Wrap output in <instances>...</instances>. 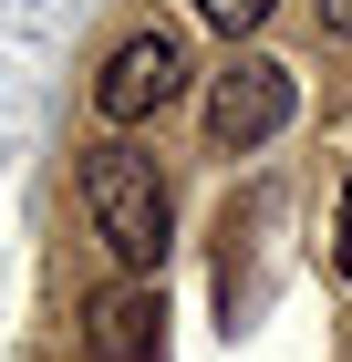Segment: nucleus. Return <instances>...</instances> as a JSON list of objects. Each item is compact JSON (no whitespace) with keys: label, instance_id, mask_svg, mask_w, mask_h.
Instances as JSON below:
<instances>
[{"label":"nucleus","instance_id":"20e7f679","mask_svg":"<svg viewBox=\"0 0 352 362\" xmlns=\"http://www.w3.org/2000/svg\"><path fill=\"white\" fill-rule=\"evenodd\" d=\"M83 362H166V290L114 279L83 300Z\"/></svg>","mask_w":352,"mask_h":362},{"label":"nucleus","instance_id":"0eeeda50","mask_svg":"<svg viewBox=\"0 0 352 362\" xmlns=\"http://www.w3.org/2000/svg\"><path fill=\"white\" fill-rule=\"evenodd\" d=\"M311 31L322 42H352V0H311Z\"/></svg>","mask_w":352,"mask_h":362},{"label":"nucleus","instance_id":"f257e3e1","mask_svg":"<svg viewBox=\"0 0 352 362\" xmlns=\"http://www.w3.org/2000/svg\"><path fill=\"white\" fill-rule=\"evenodd\" d=\"M73 197H83V228L93 249L114 259L125 279H156L166 249H176V187H166V156L135 135H93L73 166Z\"/></svg>","mask_w":352,"mask_h":362},{"label":"nucleus","instance_id":"7ed1b4c3","mask_svg":"<svg viewBox=\"0 0 352 362\" xmlns=\"http://www.w3.org/2000/svg\"><path fill=\"white\" fill-rule=\"evenodd\" d=\"M187 83H197V52H187V31L135 21V31H125V42H114L104 62H93L83 104H93V124H104V135H135V124H156L166 104H187Z\"/></svg>","mask_w":352,"mask_h":362},{"label":"nucleus","instance_id":"39448f33","mask_svg":"<svg viewBox=\"0 0 352 362\" xmlns=\"http://www.w3.org/2000/svg\"><path fill=\"white\" fill-rule=\"evenodd\" d=\"M197 21H208V31H228V42L249 52V42L280 21V0H197Z\"/></svg>","mask_w":352,"mask_h":362},{"label":"nucleus","instance_id":"f03ea898","mask_svg":"<svg viewBox=\"0 0 352 362\" xmlns=\"http://www.w3.org/2000/svg\"><path fill=\"white\" fill-rule=\"evenodd\" d=\"M290 114H300V73L280 52H228L197 83V145L208 156H259V145L290 135Z\"/></svg>","mask_w":352,"mask_h":362},{"label":"nucleus","instance_id":"423d86ee","mask_svg":"<svg viewBox=\"0 0 352 362\" xmlns=\"http://www.w3.org/2000/svg\"><path fill=\"white\" fill-rule=\"evenodd\" d=\"M331 279L352 290V176H342V218H331Z\"/></svg>","mask_w":352,"mask_h":362},{"label":"nucleus","instance_id":"6e6552de","mask_svg":"<svg viewBox=\"0 0 352 362\" xmlns=\"http://www.w3.org/2000/svg\"><path fill=\"white\" fill-rule=\"evenodd\" d=\"M342 362H352V321H342Z\"/></svg>","mask_w":352,"mask_h":362}]
</instances>
